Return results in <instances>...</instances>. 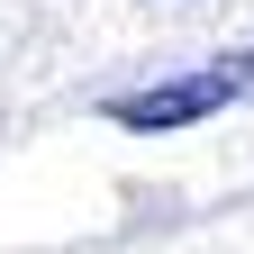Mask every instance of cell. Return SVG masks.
I'll return each mask as SVG.
<instances>
[{"label": "cell", "mask_w": 254, "mask_h": 254, "mask_svg": "<svg viewBox=\"0 0 254 254\" xmlns=\"http://www.w3.org/2000/svg\"><path fill=\"white\" fill-rule=\"evenodd\" d=\"M236 100H254V46L200 64V73H173V82L118 91V100H100V118H109V127H127V136H173V127H200V118L236 109Z\"/></svg>", "instance_id": "1"}]
</instances>
